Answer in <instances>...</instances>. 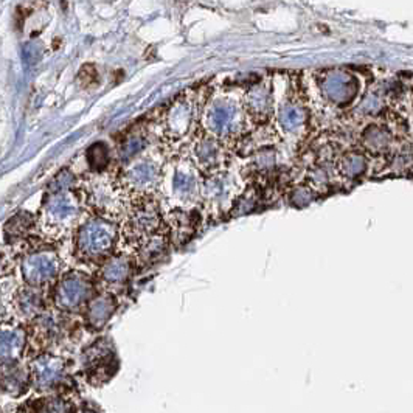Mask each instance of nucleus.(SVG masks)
<instances>
[{
    "mask_svg": "<svg viewBox=\"0 0 413 413\" xmlns=\"http://www.w3.org/2000/svg\"><path fill=\"white\" fill-rule=\"evenodd\" d=\"M256 201H258V194H256L255 192H249L247 194L241 196V198L235 202L233 215L249 213L250 210H254V208H255Z\"/></svg>",
    "mask_w": 413,
    "mask_h": 413,
    "instance_id": "obj_34",
    "label": "nucleus"
},
{
    "mask_svg": "<svg viewBox=\"0 0 413 413\" xmlns=\"http://www.w3.org/2000/svg\"><path fill=\"white\" fill-rule=\"evenodd\" d=\"M93 283L86 274L69 272L61 279L53 293V302L59 311L75 313L93 299Z\"/></svg>",
    "mask_w": 413,
    "mask_h": 413,
    "instance_id": "obj_7",
    "label": "nucleus"
},
{
    "mask_svg": "<svg viewBox=\"0 0 413 413\" xmlns=\"http://www.w3.org/2000/svg\"><path fill=\"white\" fill-rule=\"evenodd\" d=\"M31 382L39 391H49L61 384L65 376L64 359L53 354H40L30 365Z\"/></svg>",
    "mask_w": 413,
    "mask_h": 413,
    "instance_id": "obj_10",
    "label": "nucleus"
},
{
    "mask_svg": "<svg viewBox=\"0 0 413 413\" xmlns=\"http://www.w3.org/2000/svg\"><path fill=\"white\" fill-rule=\"evenodd\" d=\"M118 241V228L106 218H93L77 230L75 247L79 260L101 263L111 258Z\"/></svg>",
    "mask_w": 413,
    "mask_h": 413,
    "instance_id": "obj_1",
    "label": "nucleus"
},
{
    "mask_svg": "<svg viewBox=\"0 0 413 413\" xmlns=\"http://www.w3.org/2000/svg\"><path fill=\"white\" fill-rule=\"evenodd\" d=\"M83 208V198L75 192L49 193L42 207V222L47 230L63 233L73 227Z\"/></svg>",
    "mask_w": 413,
    "mask_h": 413,
    "instance_id": "obj_4",
    "label": "nucleus"
},
{
    "mask_svg": "<svg viewBox=\"0 0 413 413\" xmlns=\"http://www.w3.org/2000/svg\"><path fill=\"white\" fill-rule=\"evenodd\" d=\"M146 145H148V139L145 137V134L134 132L126 135L125 140L121 141V145L118 148L120 160L130 164V162L139 157V154L145 150Z\"/></svg>",
    "mask_w": 413,
    "mask_h": 413,
    "instance_id": "obj_26",
    "label": "nucleus"
},
{
    "mask_svg": "<svg viewBox=\"0 0 413 413\" xmlns=\"http://www.w3.org/2000/svg\"><path fill=\"white\" fill-rule=\"evenodd\" d=\"M193 159L201 171L219 173L224 165V146L212 134L199 135L193 143Z\"/></svg>",
    "mask_w": 413,
    "mask_h": 413,
    "instance_id": "obj_11",
    "label": "nucleus"
},
{
    "mask_svg": "<svg viewBox=\"0 0 413 413\" xmlns=\"http://www.w3.org/2000/svg\"><path fill=\"white\" fill-rule=\"evenodd\" d=\"M31 381V375L20 364L3 365L2 367V389L3 395L11 398L22 396Z\"/></svg>",
    "mask_w": 413,
    "mask_h": 413,
    "instance_id": "obj_20",
    "label": "nucleus"
},
{
    "mask_svg": "<svg viewBox=\"0 0 413 413\" xmlns=\"http://www.w3.org/2000/svg\"><path fill=\"white\" fill-rule=\"evenodd\" d=\"M35 413H73V407L63 398H44L38 403Z\"/></svg>",
    "mask_w": 413,
    "mask_h": 413,
    "instance_id": "obj_30",
    "label": "nucleus"
},
{
    "mask_svg": "<svg viewBox=\"0 0 413 413\" xmlns=\"http://www.w3.org/2000/svg\"><path fill=\"white\" fill-rule=\"evenodd\" d=\"M365 168H367V162H365L364 155L354 151L347 153L341 160H338V171L348 179L361 176L365 171Z\"/></svg>",
    "mask_w": 413,
    "mask_h": 413,
    "instance_id": "obj_29",
    "label": "nucleus"
},
{
    "mask_svg": "<svg viewBox=\"0 0 413 413\" xmlns=\"http://www.w3.org/2000/svg\"><path fill=\"white\" fill-rule=\"evenodd\" d=\"M196 103L193 98L179 97L168 107L164 117V134L169 140H180L188 135L194 121Z\"/></svg>",
    "mask_w": 413,
    "mask_h": 413,
    "instance_id": "obj_9",
    "label": "nucleus"
},
{
    "mask_svg": "<svg viewBox=\"0 0 413 413\" xmlns=\"http://www.w3.org/2000/svg\"><path fill=\"white\" fill-rule=\"evenodd\" d=\"M323 97L333 104H347L356 97L357 79L347 72H328L320 79Z\"/></svg>",
    "mask_w": 413,
    "mask_h": 413,
    "instance_id": "obj_12",
    "label": "nucleus"
},
{
    "mask_svg": "<svg viewBox=\"0 0 413 413\" xmlns=\"http://www.w3.org/2000/svg\"><path fill=\"white\" fill-rule=\"evenodd\" d=\"M290 204L295 207H304L308 205L311 201H313V188L311 187H297L294 188V192L289 196Z\"/></svg>",
    "mask_w": 413,
    "mask_h": 413,
    "instance_id": "obj_33",
    "label": "nucleus"
},
{
    "mask_svg": "<svg viewBox=\"0 0 413 413\" xmlns=\"http://www.w3.org/2000/svg\"><path fill=\"white\" fill-rule=\"evenodd\" d=\"M75 174H73L70 169H63V171L58 173L55 179L52 180L49 185V193H61V192H70L75 185Z\"/></svg>",
    "mask_w": 413,
    "mask_h": 413,
    "instance_id": "obj_32",
    "label": "nucleus"
},
{
    "mask_svg": "<svg viewBox=\"0 0 413 413\" xmlns=\"http://www.w3.org/2000/svg\"><path fill=\"white\" fill-rule=\"evenodd\" d=\"M232 176L227 173L210 174L207 180L202 184V198H204L207 207L222 210L233 201L236 187Z\"/></svg>",
    "mask_w": 413,
    "mask_h": 413,
    "instance_id": "obj_13",
    "label": "nucleus"
},
{
    "mask_svg": "<svg viewBox=\"0 0 413 413\" xmlns=\"http://www.w3.org/2000/svg\"><path fill=\"white\" fill-rule=\"evenodd\" d=\"M26 342L25 331L16 325H3L2 328V365L19 364L24 356Z\"/></svg>",
    "mask_w": 413,
    "mask_h": 413,
    "instance_id": "obj_18",
    "label": "nucleus"
},
{
    "mask_svg": "<svg viewBox=\"0 0 413 413\" xmlns=\"http://www.w3.org/2000/svg\"><path fill=\"white\" fill-rule=\"evenodd\" d=\"M117 309V300L111 294H100L95 295L93 299L87 303L86 306V323L92 329L104 328L107 322L112 319V315Z\"/></svg>",
    "mask_w": 413,
    "mask_h": 413,
    "instance_id": "obj_16",
    "label": "nucleus"
},
{
    "mask_svg": "<svg viewBox=\"0 0 413 413\" xmlns=\"http://www.w3.org/2000/svg\"><path fill=\"white\" fill-rule=\"evenodd\" d=\"M87 164H89L93 173H104L106 168L111 164L109 148L103 141L93 143L86 153Z\"/></svg>",
    "mask_w": 413,
    "mask_h": 413,
    "instance_id": "obj_28",
    "label": "nucleus"
},
{
    "mask_svg": "<svg viewBox=\"0 0 413 413\" xmlns=\"http://www.w3.org/2000/svg\"><path fill=\"white\" fill-rule=\"evenodd\" d=\"M35 226V218L30 213L20 212L8 219L5 224V235L10 240H20L25 235L30 233V230Z\"/></svg>",
    "mask_w": 413,
    "mask_h": 413,
    "instance_id": "obj_27",
    "label": "nucleus"
},
{
    "mask_svg": "<svg viewBox=\"0 0 413 413\" xmlns=\"http://www.w3.org/2000/svg\"><path fill=\"white\" fill-rule=\"evenodd\" d=\"M120 180L127 192L137 193L139 198H143L160 185L162 168L157 160L137 157L126 165Z\"/></svg>",
    "mask_w": 413,
    "mask_h": 413,
    "instance_id": "obj_8",
    "label": "nucleus"
},
{
    "mask_svg": "<svg viewBox=\"0 0 413 413\" xmlns=\"http://www.w3.org/2000/svg\"><path fill=\"white\" fill-rule=\"evenodd\" d=\"M26 286L44 288L55 281L61 270V258L55 249L39 247L26 254L20 264Z\"/></svg>",
    "mask_w": 413,
    "mask_h": 413,
    "instance_id": "obj_5",
    "label": "nucleus"
},
{
    "mask_svg": "<svg viewBox=\"0 0 413 413\" xmlns=\"http://www.w3.org/2000/svg\"><path fill=\"white\" fill-rule=\"evenodd\" d=\"M125 187L106 173H95L83 185V201L95 212L103 216H115L123 210Z\"/></svg>",
    "mask_w": 413,
    "mask_h": 413,
    "instance_id": "obj_2",
    "label": "nucleus"
},
{
    "mask_svg": "<svg viewBox=\"0 0 413 413\" xmlns=\"http://www.w3.org/2000/svg\"><path fill=\"white\" fill-rule=\"evenodd\" d=\"M244 107L228 97L215 98L205 112L208 132L219 140L233 139L244 127Z\"/></svg>",
    "mask_w": 413,
    "mask_h": 413,
    "instance_id": "obj_3",
    "label": "nucleus"
},
{
    "mask_svg": "<svg viewBox=\"0 0 413 413\" xmlns=\"http://www.w3.org/2000/svg\"><path fill=\"white\" fill-rule=\"evenodd\" d=\"M162 228V213L159 204L151 196H143L134 202L132 208L127 213L126 233L132 241H146L151 236L160 233Z\"/></svg>",
    "mask_w": 413,
    "mask_h": 413,
    "instance_id": "obj_6",
    "label": "nucleus"
},
{
    "mask_svg": "<svg viewBox=\"0 0 413 413\" xmlns=\"http://www.w3.org/2000/svg\"><path fill=\"white\" fill-rule=\"evenodd\" d=\"M390 134L381 125H371L362 134V143L371 153H382L387 150Z\"/></svg>",
    "mask_w": 413,
    "mask_h": 413,
    "instance_id": "obj_25",
    "label": "nucleus"
},
{
    "mask_svg": "<svg viewBox=\"0 0 413 413\" xmlns=\"http://www.w3.org/2000/svg\"><path fill=\"white\" fill-rule=\"evenodd\" d=\"M199 222V215L194 212H185V210H176L169 215V226H171V235L176 241L187 242L196 232Z\"/></svg>",
    "mask_w": 413,
    "mask_h": 413,
    "instance_id": "obj_22",
    "label": "nucleus"
},
{
    "mask_svg": "<svg viewBox=\"0 0 413 413\" xmlns=\"http://www.w3.org/2000/svg\"><path fill=\"white\" fill-rule=\"evenodd\" d=\"M39 53H40V49L36 44H29L24 49V55L29 61H36L39 58Z\"/></svg>",
    "mask_w": 413,
    "mask_h": 413,
    "instance_id": "obj_35",
    "label": "nucleus"
},
{
    "mask_svg": "<svg viewBox=\"0 0 413 413\" xmlns=\"http://www.w3.org/2000/svg\"><path fill=\"white\" fill-rule=\"evenodd\" d=\"M275 165V153L272 148H263L255 154V159L252 162V168L256 174H266Z\"/></svg>",
    "mask_w": 413,
    "mask_h": 413,
    "instance_id": "obj_31",
    "label": "nucleus"
},
{
    "mask_svg": "<svg viewBox=\"0 0 413 413\" xmlns=\"http://www.w3.org/2000/svg\"><path fill=\"white\" fill-rule=\"evenodd\" d=\"M244 111L256 123L264 125L274 111L272 87L266 83H255L244 93Z\"/></svg>",
    "mask_w": 413,
    "mask_h": 413,
    "instance_id": "obj_14",
    "label": "nucleus"
},
{
    "mask_svg": "<svg viewBox=\"0 0 413 413\" xmlns=\"http://www.w3.org/2000/svg\"><path fill=\"white\" fill-rule=\"evenodd\" d=\"M134 264L130 256L114 255L107 258L100 267V279L111 286L125 284L132 275Z\"/></svg>",
    "mask_w": 413,
    "mask_h": 413,
    "instance_id": "obj_19",
    "label": "nucleus"
},
{
    "mask_svg": "<svg viewBox=\"0 0 413 413\" xmlns=\"http://www.w3.org/2000/svg\"><path fill=\"white\" fill-rule=\"evenodd\" d=\"M114 357V350L112 345L107 341H100L95 342L92 347L86 350L84 353V370L89 375V381L92 382V377L103 376V373L109 379L111 375V361Z\"/></svg>",
    "mask_w": 413,
    "mask_h": 413,
    "instance_id": "obj_15",
    "label": "nucleus"
},
{
    "mask_svg": "<svg viewBox=\"0 0 413 413\" xmlns=\"http://www.w3.org/2000/svg\"><path fill=\"white\" fill-rule=\"evenodd\" d=\"M198 176L194 174V169L188 165H180L176 168L171 179L173 193L176 198L189 201L198 194Z\"/></svg>",
    "mask_w": 413,
    "mask_h": 413,
    "instance_id": "obj_21",
    "label": "nucleus"
},
{
    "mask_svg": "<svg viewBox=\"0 0 413 413\" xmlns=\"http://www.w3.org/2000/svg\"><path fill=\"white\" fill-rule=\"evenodd\" d=\"M168 249V238L164 233H157L148 238L146 241L140 242L137 256L139 261L145 266H151V264L157 263L159 260L164 258Z\"/></svg>",
    "mask_w": 413,
    "mask_h": 413,
    "instance_id": "obj_23",
    "label": "nucleus"
},
{
    "mask_svg": "<svg viewBox=\"0 0 413 413\" xmlns=\"http://www.w3.org/2000/svg\"><path fill=\"white\" fill-rule=\"evenodd\" d=\"M306 109L299 101H286L279 112V120L281 127L286 132H297L306 123Z\"/></svg>",
    "mask_w": 413,
    "mask_h": 413,
    "instance_id": "obj_24",
    "label": "nucleus"
},
{
    "mask_svg": "<svg viewBox=\"0 0 413 413\" xmlns=\"http://www.w3.org/2000/svg\"><path fill=\"white\" fill-rule=\"evenodd\" d=\"M13 311L22 320H31L40 315L44 309V300L35 288L25 286L17 289L11 300Z\"/></svg>",
    "mask_w": 413,
    "mask_h": 413,
    "instance_id": "obj_17",
    "label": "nucleus"
}]
</instances>
